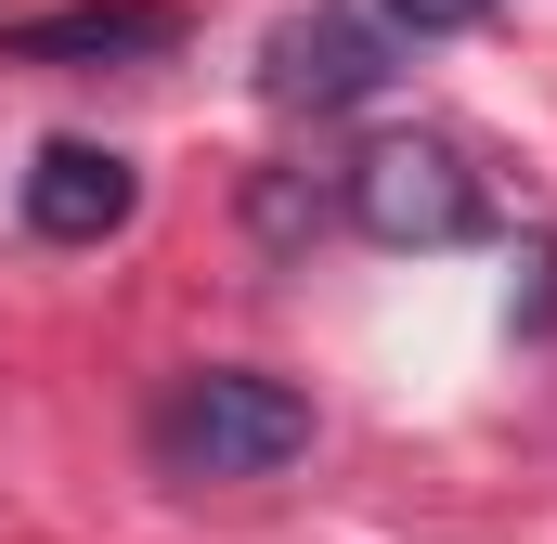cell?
I'll list each match as a JSON object with an SVG mask.
<instances>
[{
  "instance_id": "obj_3",
  "label": "cell",
  "mask_w": 557,
  "mask_h": 544,
  "mask_svg": "<svg viewBox=\"0 0 557 544\" xmlns=\"http://www.w3.org/2000/svg\"><path fill=\"white\" fill-rule=\"evenodd\" d=\"M389 78V52H376V26L363 13H285L273 52H260V91L298 104V118H324V104H363Z\"/></svg>"
},
{
  "instance_id": "obj_4",
  "label": "cell",
  "mask_w": 557,
  "mask_h": 544,
  "mask_svg": "<svg viewBox=\"0 0 557 544\" xmlns=\"http://www.w3.org/2000/svg\"><path fill=\"white\" fill-rule=\"evenodd\" d=\"M131 208H143L131 156H104V143H39V169H26V234L104 247V234H131Z\"/></svg>"
},
{
  "instance_id": "obj_5",
  "label": "cell",
  "mask_w": 557,
  "mask_h": 544,
  "mask_svg": "<svg viewBox=\"0 0 557 544\" xmlns=\"http://www.w3.org/2000/svg\"><path fill=\"white\" fill-rule=\"evenodd\" d=\"M182 26L156 13V0H65V13H26L13 26V52L26 65H117V52H169Z\"/></svg>"
},
{
  "instance_id": "obj_2",
  "label": "cell",
  "mask_w": 557,
  "mask_h": 544,
  "mask_svg": "<svg viewBox=\"0 0 557 544\" xmlns=\"http://www.w3.org/2000/svg\"><path fill=\"white\" fill-rule=\"evenodd\" d=\"M350 221H363L376 247H467V234L493 221V195H480V169H467L454 143L389 131V143L350 156Z\"/></svg>"
},
{
  "instance_id": "obj_6",
  "label": "cell",
  "mask_w": 557,
  "mask_h": 544,
  "mask_svg": "<svg viewBox=\"0 0 557 544\" xmlns=\"http://www.w3.org/2000/svg\"><path fill=\"white\" fill-rule=\"evenodd\" d=\"M493 0H389V26H416V39H454V26H480Z\"/></svg>"
},
{
  "instance_id": "obj_1",
  "label": "cell",
  "mask_w": 557,
  "mask_h": 544,
  "mask_svg": "<svg viewBox=\"0 0 557 544\" xmlns=\"http://www.w3.org/2000/svg\"><path fill=\"white\" fill-rule=\"evenodd\" d=\"M311 454V403L285 376H247V363H208L156 403V467L169 480H273Z\"/></svg>"
}]
</instances>
